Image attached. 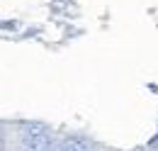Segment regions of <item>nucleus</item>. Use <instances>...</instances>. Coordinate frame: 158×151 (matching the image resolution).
Listing matches in <instances>:
<instances>
[{
  "label": "nucleus",
  "mask_w": 158,
  "mask_h": 151,
  "mask_svg": "<svg viewBox=\"0 0 158 151\" xmlns=\"http://www.w3.org/2000/svg\"><path fill=\"white\" fill-rule=\"evenodd\" d=\"M59 151H90V146L85 141H80V139H66Z\"/></svg>",
  "instance_id": "1"
}]
</instances>
